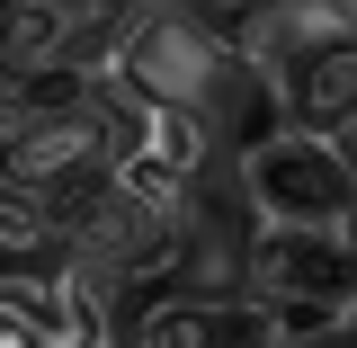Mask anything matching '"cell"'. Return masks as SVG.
I'll list each match as a JSON object with an SVG mask.
<instances>
[{
	"label": "cell",
	"instance_id": "cell-1",
	"mask_svg": "<svg viewBox=\"0 0 357 348\" xmlns=\"http://www.w3.org/2000/svg\"><path fill=\"white\" fill-rule=\"evenodd\" d=\"M241 197L259 223H357V161L349 134H312V126H277L241 152Z\"/></svg>",
	"mask_w": 357,
	"mask_h": 348
},
{
	"label": "cell",
	"instance_id": "cell-2",
	"mask_svg": "<svg viewBox=\"0 0 357 348\" xmlns=\"http://www.w3.org/2000/svg\"><path fill=\"white\" fill-rule=\"evenodd\" d=\"M241 286H250L277 321L357 304V223H250Z\"/></svg>",
	"mask_w": 357,
	"mask_h": 348
},
{
	"label": "cell",
	"instance_id": "cell-3",
	"mask_svg": "<svg viewBox=\"0 0 357 348\" xmlns=\"http://www.w3.org/2000/svg\"><path fill=\"white\" fill-rule=\"evenodd\" d=\"M268 340H277V312L250 286H188V277L143 286L116 321V348H268Z\"/></svg>",
	"mask_w": 357,
	"mask_h": 348
},
{
	"label": "cell",
	"instance_id": "cell-4",
	"mask_svg": "<svg viewBox=\"0 0 357 348\" xmlns=\"http://www.w3.org/2000/svg\"><path fill=\"white\" fill-rule=\"evenodd\" d=\"M259 72L277 89V116L286 126H312V134H349L357 126V27L304 36V45H286V54H268Z\"/></svg>",
	"mask_w": 357,
	"mask_h": 348
},
{
	"label": "cell",
	"instance_id": "cell-5",
	"mask_svg": "<svg viewBox=\"0 0 357 348\" xmlns=\"http://www.w3.org/2000/svg\"><path fill=\"white\" fill-rule=\"evenodd\" d=\"M268 348H357V304L340 312H304V321H277Z\"/></svg>",
	"mask_w": 357,
	"mask_h": 348
},
{
	"label": "cell",
	"instance_id": "cell-6",
	"mask_svg": "<svg viewBox=\"0 0 357 348\" xmlns=\"http://www.w3.org/2000/svg\"><path fill=\"white\" fill-rule=\"evenodd\" d=\"M36 98H45V72H27V63H9V54H0V134L18 126Z\"/></svg>",
	"mask_w": 357,
	"mask_h": 348
},
{
	"label": "cell",
	"instance_id": "cell-7",
	"mask_svg": "<svg viewBox=\"0 0 357 348\" xmlns=\"http://www.w3.org/2000/svg\"><path fill=\"white\" fill-rule=\"evenodd\" d=\"M170 9H223V0H170Z\"/></svg>",
	"mask_w": 357,
	"mask_h": 348
}]
</instances>
